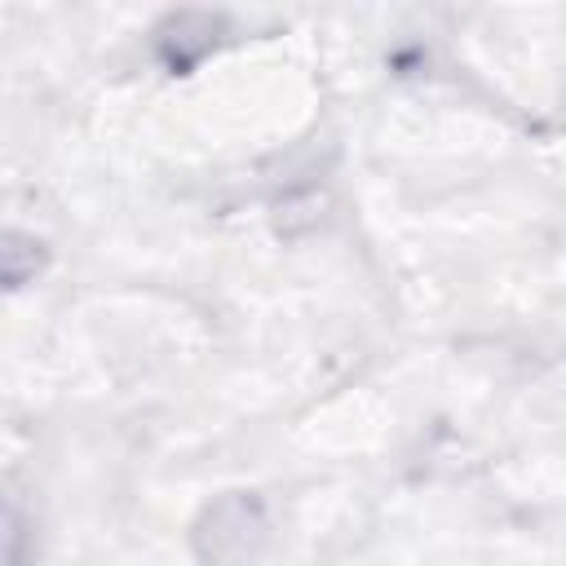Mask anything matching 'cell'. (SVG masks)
<instances>
[{
  "label": "cell",
  "mask_w": 566,
  "mask_h": 566,
  "mask_svg": "<svg viewBox=\"0 0 566 566\" xmlns=\"http://www.w3.org/2000/svg\"><path fill=\"white\" fill-rule=\"evenodd\" d=\"M261 539H265V513L252 495L217 500L195 531V544H199L203 562H212V566H239V562L256 557Z\"/></svg>",
  "instance_id": "1"
}]
</instances>
